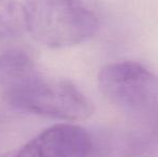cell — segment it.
Wrapping results in <instances>:
<instances>
[{"mask_svg":"<svg viewBox=\"0 0 158 157\" xmlns=\"http://www.w3.org/2000/svg\"><path fill=\"white\" fill-rule=\"evenodd\" d=\"M0 105L66 122L84 121L94 112L92 101L72 82L46 78L21 51L0 56Z\"/></svg>","mask_w":158,"mask_h":157,"instance_id":"1","label":"cell"},{"mask_svg":"<svg viewBox=\"0 0 158 157\" xmlns=\"http://www.w3.org/2000/svg\"><path fill=\"white\" fill-rule=\"evenodd\" d=\"M26 27L48 48H67L92 38L100 24L96 0H27Z\"/></svg>","mask_w":158,"mask_h":157,"instance_id":"2","label":"cell"},{"mask_svg":"<svg viewBox=\"0 0 158 157\" xmlns=\"http://www.w3.org/2000/svg\"><path fill=\"white\" fill-rule=\"evenodd\" d=\"M101 93L123 112L148 118L158 112V78L141 64H109L98 76Z\"/></svg>","mask_w":158,"mask_h":157,"instance_id":"3","label":"cell"},{"mask_svg":"<svg viewBox=\"0 0 158 157\" xmlns=\"http://www.w3.org/2000/svg\"><path fill=\"white\" fill-rule=\"evenodd\" d=\"M90 134L73 124H56L44 129L11 157H89Z\"/></svg>","mask_w":158,"mask_h":157,"instance_id":"4","label":"cell"},{"mask_svg":"<svg viewBox=\"0 0 158 157\" xmlns=\"http://www.w3.org/2000/svg\"><path fill=\"white\" fill-rule=\"evenodd\" d=\"M26 27L24 6L16 0H0V39H9L23 34Z\"/></svg>","mask_w":158,"mask_h":157,"instance_id":"5","label":"cell"}]
</instances>
